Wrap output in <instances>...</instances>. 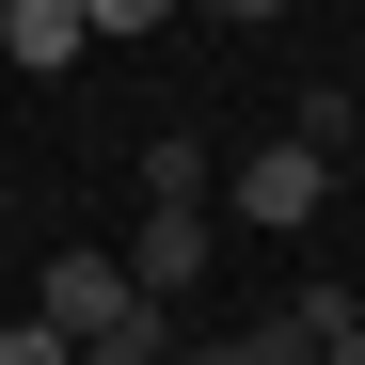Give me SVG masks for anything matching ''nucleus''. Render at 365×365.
I'll use <instances>...</instances> for the list:
<instances>
[{"label": "nucleus", "mask_w": 365, "mask_h": 365, "mask_svg": "<svg viewBox=\"0 0 365 365\" xmlns=\"http://www.w3.org/2000/svg\"><path fill=\"white\" fill-rule=\"evenodd\" d=\"M318 191H334V159H318V143L238 159V222H270V238H302V222H318Z\"/></svg>", "instance_id": "obj_1"}, {"label": "nucleus", "mask_w": 365, "mask_h": 365, "mask_svg": "<svg viewBox=\"0 0 365 365\" xmlns=\"http://www.w3.org/2000/svg\"><path fill=\"white\" fill-rule=\"evenodd\" d=\"M111 270H128L159 318H175V286H207V207H143V238H128Z\"/></svg>", "instance_id": "obj_2"}, {"label": "nucleus", "mask_w": 365, "mask_h": 365, "mask_svg": "<svg viewBox=\"0 0 365 365\" xmlns=\"http://www.w3.org/2000/svg\"><path fill=\"white\" fill-rule=\"evenodd\" d=\"M0 48H16L32 80H64L80 48H96V16H80V0H0Z\"/></svg>", "instance_id": "obj_3"}, {"label": "nucleus", "mask_w": 365, "mask_h": 365, "mask_svg": "<svg viewBox=\"0 0 365 365\" xmlns=\"http://www.w3.org/2000/svg\"><path fill=\"white\" fill-rule=\"evenodd\" d=\"M111 302H143V286L111 270V255H48V302H32V318H64V334H96Z\"/></svg>", "instance_id": "obj_4"}, {"label": "nucleus", "mask_w": 365, "mask_h": 365, "mask_svg": "<svg viewBox=\"0 0 365 365\" xmlns=\"http://www.w3.org/2000/svg\"><path fill=\"white\" fill-rule=\"evenodd\" d=\"M80 365H175V318L159 302H111V318L80 334Z\"/></svg>", "instance_id": "obj_5"}, {"label": "nucleus", "mask_w": 365, "mask_h": 365, "mask_svg": "<svg viewBox=\"0 0 365 365\" xmlns=\"http://www.w3.org/2000/svg\"><path fill=\"white\" fill-rule=\"evenodd\" d=\"M207 175H222V159H207L191 128H159V143H143V207H207Z\"/></svg>", "instance_id": "obj_6"}, {"label": "nucleus", "mask_w": 365, "mask_h": 365, "mask_svg": "<svg viewBox=\"0 0 365 365\" xmlns=\"http://www.w3.org/2000/svg\"><path fill=\"white\" fill-rule=\"evenodd\" d=\"M0 365H80V334L64 318H0Z\"/></svg>", "instance_id": "obj_7"}, {"label": "nucleus", "mask_w": 365, "mask_h": 365, "mask_svg": "<svg viewBox=\"0 0 365 365\" xmlns=\"http://www.w3.org/2000/svg\"><path fill=\"white\" fill-rule=\"evenodd\" d=\"M238 365H318V334H302V318H255V334H238Z\"/></svg>", "instance_id": "obj_8"}, {"label": "nucleus", "mask_w": 365, "mask_h": 365, "mask_svg": "<svg viewBox=\"0 0 365 365\" xmlns=\"http://www.w3.org/2000/svg\"><path fill=\"white\" fill-rule=\"evenodd\" d=\"M80 16H96V32H159L175 0H80Z\"/></svg>", "instance_id": "obj_9"}, {"label": "nucleus", "mask_w": 365, "mask_h": 365, "mask_svg": "<svg viewBox=\"0 0 365 365\" xmlns=\"http://www.w3.org/2000/svg\"><path fill=\"white\" fill-rule=\"evenodd\" d=\"M318 365H365V302H349V318H334V334H318Z\"/></svg>", "instance_id": "obj_10"}, {"label": "nucleus", "mask_w": 365, "mask_h": 365, "mask_svg": "<svg viewBox=\"0 0 365 365\" xmlns=\"http://www.w3.org/2000/svg\"><path fill=\"white\" fill-rule=\"evenodd\" d=\"M207 16H238V32H270V16H286V0H207Z\"/></svg>", "instance_id": "obj_11"}, {"label": "nucleus", "mask_w": 365, "mask_h": 365, "mask_svg": "<svg viewBox=\"0 0 365 365\" xmlns=\"http://www.w3.org/2000/svg\"><path fill=\"white\" fill-rule=\"evenodd\" d=\"M0 238H16V191H0Z\"/></svg>", "instance_id": "obj_12"}]
</instances>
